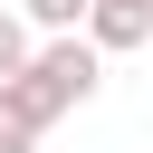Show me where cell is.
I'll list each match as a JSON object with an SVG mask.
<instances>
[{
  "mask_svg": "<svg viewBox=\"0 0 153 153\" xmlns=\"http://www.w3.org/2000/svg\"><path fill=\"white\" fill-rule=\"evenodd\" d=\"M38 134H48V105L29 96V76L0 86V153H38Z\"/></svg>",
  "mask_w": 153,
  "mask_h": 153,
  "instance_id": "3",
  "label": "cell"
},
{
  "mask_svg": "<svg viewBox=\"0 0 153 153\" xmlns=\"http://www.w3.org/2000/svg\"><path fill=\"white\" fill-rule=\"evenodd\" d=\"M96 86H105V57H96L86 38H48V48L29 57V96L48 105V124H57L67 105H86Z\"/></svg>",
  "mask_w": 153,
  "mask_h": 153,
  "instance_id": "1",
  "label": "cell"
},
{
  "mask_svg": "<svg viewBox=\"0 0 153 153\" xmlns=\"http://www.w3.org/2000/svg\"><path fill=\"white\" fill-rule=\"evenodd\" d=\"M29 57H38V48H29V19H19V10H0V86H19V76H29Z\"/></svg>",
  "mask_w": 153,
  "mask_h": 153,
  "instance_id": "4",
  "label": "cell"
},
{
  "mask_svg": "<svg viewBox=\"0 0 153 153\" xmlns=\"http://www.w3.org/2000/svg\"><path fill=\"white\" fill-rule=\"evenodd\" d=\"M153 38V0H86V48L115 57V48H143Z\"/></svg>",
  "mask_w": 153,
  "mask_h": 153,
  "instance_id": "2",
  "label": "cell"
}]
</instances>
